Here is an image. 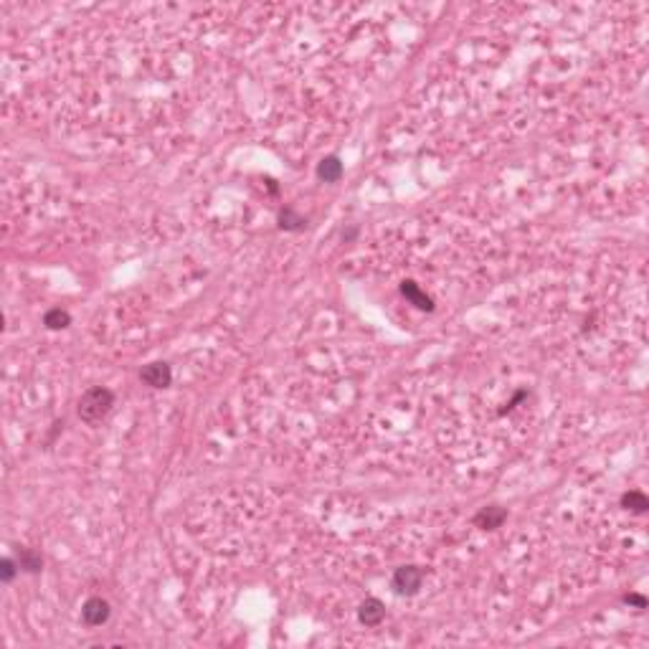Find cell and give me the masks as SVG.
<instances>
[{"instance_id":"6da1fadb","label":"cell","mask_w":649,"mask_h":649,"mask_svg":"<svg viewBox=\"0 0 649 649\" xmlns=\"http://www.w3.org/2000/svg\"><path fill=\"white\" fill-rule=\"evenodd\" d=\"M112 406H114V393L104 386H94L79 399V419L87 424H96L112 411Z\"/></svg>"},{"instance_id":"7c38bea8","label":"cell","mask_w":649,"mask_h":649,"mask_svg":"<svg viewBox=\"0 0 649 649\" xmlns=\"http://www.w3.org/2000/svg\"><path fill=\"white\" fill-rule=\"evenodd\" d=\"M44 324L49 330H64V327L71 324V315L67 310H61V307H53L44 315Z\"/></svg>"},{"instance_id":"3957f363","label":"cell","mask_w":649,"mask_h":649,"mask_svg":"<svg viewBox=\"0 0 649 649\" xmlns=\"http://www.w3.org/2000/svg\"><path fill=\"white\" fill-rule=\"evenodd\" d=\"M112 616V606L107 598L102 596H92L84 601V606H81V619H84V624L87 627H102V624H107Z\"/></svg>"},{"instance_id":"7a4b0ae2","label":"cell","mask_w":649,"mask_h":649,"mask_svg":"<svg viewBox=\"0 0 649 649\" xmlns=\"http://www.w3.org/2000/svg\"><path fill=\"white\" fill-rule=\"evenodd\" d=\"M421 583H424V571L419 566H401L393 573L391 586L399 596H413V594H419Z\"/></svg>"},{"instance_id":"5bb4252c","label":"cell","mask_w":649,"mask_h":649,"mask_svg":"<svg viewBox=\"0 0 649 649\" xmlns=\"http://www.w3.org/2000/svg\"><path fill=\"white\" fill-rule=\"evenodd\" d=\"M624 604L637 606V609H647V598H644L642 594H627V596H624Z\"/></svg>"},{"instance_id":"277c9868","label":"cell","mask_w":649,"mask_h":649,"mask_svg":"<svg viewBox=\"0 0 649 649\" xmlns=\"http://www.w3.org/2000/svg\"><path fill=\"white\" fill-rule=\"evenodd\" d=\"M140 381L150 388H168L170 381H173V370H170L168 363H148L140 370Z\"/></svg>"},{"instance_id":"ba28073f","label":"cell","mask_w":649,"mask_h":649,"mask_svg":"<svg viewBox=\"0 0 649 649\" xmlns=\"http://www.w3.org/2000/svg\"><path fill=\"white\" fill-rule=\"evenodd\" d=\"M318 178L322 183H338L340 178H343V162H340V157L335 155L322 157L318 162Z\"/></svg>"},{"instance_id":"30bf717a","label":"cell","mask_w":649,"mask_h":649,"mask_svg":"<svg viewBox=\"0 0 649 649\" xmlns=\"http://www.w3.org/2000/svg\"><path fill=\"white\" fill-rule=\"evenodd\" d=\"M18 566H21V571H26V573H41V571H44V555L26 548V551H21V555H18Z\"/></svg>"},{"instance_id":"8992f818","label":"cell","mask_w":649,"mask_h":649,"mask_svg":"<svg viewBox=\"0 0 649 649\" xmlns=\"http://www.w3.org/2000/svg\"><path fill=\"white\" fill-rule=\"evenodd\" d=\"M401 295H404L406 300H408V302L416 307V310H424V312L434 310V300H431V297H429L426 292H424V289L416 284V282H411V279L404 282V284H401Z\"/></svg>"},{"instance_id":"5b68a950","label":"cell","mask_w":649,"mask_h":649,"mask_svg":"<svg viewBox=\"0 0 649 649\" xmlns=\"http://www.w3.org/2000/svg\"><path fill=\"white\" fill-rule=\"evenodd\" d=\"M508 520V510L500 508V505H490V508H482L477 515H474V525L482 528V530H497L502 523Z\"/></svg>"},{"instance_id":"9c48e42d","label":"cell","mask_w":649,"mask_h":649,"mask_svg":"<svg viewBox=\"0 0 649 649\" xmlns=\"http://www.w3.org/2000/svg\"><path fill=\"white\" fill-rule=\"evenodd\" d=\"M621 508L632 510V512H637V515H644V512L649 510L647 494L639 492V490H629V492L621 494Z\"/></svg>"},{"instance_id":"4fadbf2b","label":"cell","mask_w":649,"mask_h":649,"mask_svg":"<svg viewBox=\"0 0 649 649\" xmlns=\"http://www.w3.org/2000/svg\"><path fill=\"white\" fill-rule=\"evenodd\" d=\"M18 571H21V566H18V561H13V558H3V561H0V578L6 583L13 581Z\"/></svg>"},{"instance_id":"8fae6325","label":"cell","mask_w":649,"mask_h":649,"mask_svg":"<svg viewBox=\"0 0 649 649\" xmlns=\"http://www.w3.org/2000/svg\"><path fill=\"white\" fill-rule=\"evenodd\" d=\"M307 226V218L300 216L295 208H282L279 211V229L284 231H302Z\"/></svg>"},{"instance_id":"52a82bcc","label":"cell","mask_w":649,"mask_h":649,"mask_svg":"<svg viewBox=\"0 0 649 649\" xmlns=\"http://www.w3.org/2000/svg\"><path fill=\"white\" fill-rule=\"evenodd\" d=\"M383 616H386V609L378 598H365V601L358 606V619H361V624H365V627H378V624L383 621Z\"/></svg>"}]
</instances>
